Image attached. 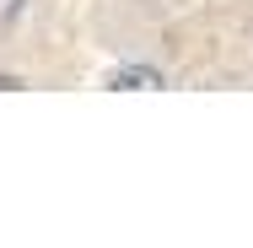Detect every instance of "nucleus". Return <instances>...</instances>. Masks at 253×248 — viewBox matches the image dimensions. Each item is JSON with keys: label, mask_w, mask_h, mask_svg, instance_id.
Wrapping results in <instances>:
<instances>
[{"label": "nucleus", "mask_w": 253, "mask_h": 248, "mask_svg": "<svg viewBox=\"0 0 253 248\" xmlns=\"http://www.w3.org/2000/svg\"><path fill=\"white\" fill-rule=\"evenodd\" d=\"M108 87H113V92H129V87L156 92V87H162V70H151V65H124V70H113V76H108Z\"/></svg>", "instance_id": "f257e3e1"}]
</instances>
